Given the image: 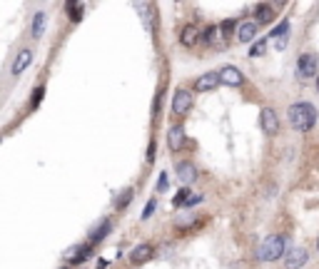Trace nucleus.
<instances>
[{"label":"nucleus","mask_w":319,"mask_h":269,"mask_svg":"<svg viewBox=\"0 0 319 269\" xmlns=\"http://www.w3.org/2000/svg\"><path fill=\"white\" fill-rule=\"evenodd\" d=\"M42 95H45V90H42V88H38V90L33 92V100H30V108H38V105H40V102H42Z\"/></svg>","instance_id":"obj_26"},{"label":"nucleus","mask_w":319,"mask_h":269,"mask_svg":"<svg viewBox=\"0 0 319 269\" xmlns=\"http://www.w3.org/2000/svg\"><path fill=\"white\" fill-rule=\"evenodd\" d=\"M68 10H70V18H73V23H77V20H82V5H80V3H68Z\"/></svg>","instance_id":"obj_22"},{"label":"nucleus","mask_w":319,"mask_h":269,"mask_svg":"<svg viewBox=\"0 0 319 269\" xmlns=\"http://www.w3.org/2000/svg\"><path fill=\"white\" fill-rule=\"evenodd\" d=\"M165 187H167V177L160 175V179H157V190H165Z\"/></svg>","instance_id":"obj_31"},{"label":"nucleus","mask_w":319,"mask_h":269,"mask_svg":"<svg viewBox=\"0 0 319 269\" xmlns=\"http://www.w3.org/2000/svg\"><path fill=\"white\" fill-rule=\"evenodd\" d=\"M195 219H197L195 215H185V217H177V224H180V227H187V224H192Z\"/></svg>","instance_id":"obj_28"},{"label":"nucleus","mask_w":319,"mask_h":269,"mask_svg":"<svg viewBox=\"0 0 319 269\" xmlns=\"http://www.w3.org/2000/svg\"><path fill=\"white\" fill-rule=\"evenodd\" d=\"M152 254H155V252H152V247H150V244H137L135 250L130 252V262H132V264H145Z\"/></svg>","instance_id":"obj_14"},{"label":"nucleus","mask_w":319,"mask_h":269,"mask_svg":"<svg viewBox=\"0 0 319 269\" xmlns=\"http://www.w3.org/2000/svg\"><path fill=\"white\" fill-rule=\"evenodd\" d=\"M289 117V125L297 132H309L317 125V110L312 102H294V105L287 110Z\"/></svg>","instance_id":"obj_1"},{"label":"nucleus","mask_w":319,"mask_h":269,"mask_svg":"<svg viewBox=\"0 0 319 269\" xmlns=\"http://www.w3.org/2000/svg\"><path fill=\"white\" fill-rule=\"evenodd\" d=\"M113 230V222L108 219V217H105L100 224H95L93 227V232H90V242H97V239H105V237H108V232Z\"/></svg>","instance_id":"obj_18"},{"label":"nucleus","mask_w":319,"mask_h":269,"mask_svg":"<svg viewBox=\"0 0 319 269\" xmlns=\"http://www.w3.org/2000/svg\"><path fill=\"white\" fill-rule=\"evenodd\" d=\"M287 30H289V20H282V23H280L277 28H274L269 35H272V37H277V40H280V37L284 40V37H287Z\"/></svg>","instance_id":"obj_21"},{"label":"nucleus","mask_w":319,"mask_h":269,"mask_svg":"<svg viewBox=\"0 0 319 269\" xmlns=\"http://www.w3.org/2000/svg\"><path fill=\"white\" fill-rule=\"evenodd\" d=\"M317 72H319V57L314 53L300 55V60H297V77L309 80V77H317Z\"/></svg>","instance_id":"obj_3"},{"label":"nucleus","mask_w":319,"mask_h":269,"mask_svg":"<svg viewBox=\"0 0 319 269\" xmlns=\"http://www.w3.org/2000/svg\"><path fill=\"white\" fill-rule=\"evenodd\" d=\"M232 28H235V20H227V23L222 25V30H232Z\"/></svg>","instance_id":"obj_32"},{"label":"nucleus","mask_w":319,"mask_h":269,"mask_svg":"<svg viewBox=\"0 0 319 269\" xmlns=\"http://www.w3.org/2000/svg\"><path fill=\"white\" fill-rule=\"evenodd\" d=\"M175 172H177V179L182 184H192L197 179V170H195L192 162H177L175 164Z\"/></svg>","instance_id":"obj_9"},{"label":"nucleus","mask_w":319,"mask_h":269,"mask_svg":"<svg viewBox=\"0 0 319 269\" xmlns=\"http://www.w3.org/2000/svg\"><path fill=\"white\" fill-rule=\"evenodd\" d=\"M200 37H202V33H200L197 25H185L182 33H180V43H182L185 48H195V45L200 43Z\"/></svg>","instance_id":"obj_11"},{"label":"nucleus","mask_w":319,"mask_h":269,"mask_svg":"<svg viewBox=\"0 0 319 269\" xmlns=\"http://www.w3.org/2000/svg\"><path fill=\"white\" fill-rule=\"evenodd\" d=\"M257 30H260V23H257V20H244V23H240V25H237L235 35H237L240 43H249V40H254Z\"/></svg>","instance_id":"obj_8"},{"label":"nucleus","mask_w":319,"mask_h":269,"mask_svg":"<svg viewBox=\"0 0 319 269\" xmlns=\"http://www.w3.org/2000/svg\"><path fill=\"white\" fill-rule=\"evenodd\" d=\"M155 160V142H150V150H147V162Z\"/></svg>","instance_id":"obj_30"},{"label":"nucleus","mask_w":319,"mask_h":269,"mask_svg":"<svg viewBox=\"0 0 319 269\" xmlns=\"http://www.w3.org/2000/svg\"><path fill=\"white\" fill-rule=\"evenodd\" d=\"M254 20H257L260 25L262 23H272V20H274V8L269 3H260L257 10H254Z\"/></svg>","instance_id":"obj_17"},{"label":"nucleus","mask_w":319,"mask_h":269,"mask_svg":"<svg viewBox=\"0 0 319 269\" xmlns=\"http://www.w3.org/2000/svg\"><path fill=\"white\" fill-rule=\"evenodd\" d=\"M317 247H319V239H317Z\"/></svg>","instance_id":"obj_34"},{"label":"nucleus","mask_w":319,"mask_h":269,"mask_svg":"<svg viewBox=\"0 0 319 269\" xmlns=\"http://www.w3.org/2000/svg\"><path fill=\"white\" fill-rule=\"evenodd\" d=\"M317 90H319V77H317Z\"/></svg>","instance_id":"obj_33"},{"label":"nucleus","mask_w":319,"mask_h":269,"mask_svg":"<svg viewBox=\"0 0 319 269\" xmlns=\"http://www.w3.org/2000/svg\"><path fill=\"white\" fill-rule=\"evenodd\" d=\"M167 144H169V150H172V152H180V150L185 147V130H182L180 125L169 127V132H167Z\"/></svg>","instance_id":"obj_13"},{"label":"nucleus","mask_w":319,"mask_h":269,"mask_svg":"<svg viewBox=\"0 0 319 269\" xmlns=\"http://www.w3.org/2000/svg\"><path fill=\"white\" fill-rule=\"evenodd\" d=\"M264 50H267V40H260V43L252 45L249 55H252V57H260V55H264Z\"/></svg>","instance_id":"obj_24"},{"label":"nucleus","mask_w":319,"mask_h":269,"mask_svg":"<svg viewBox=\"0 0 319 269\" xmlns=\"http://www.w3.org/2000/svg\"><path fill=\"white\" fill-rule=\"evenodd\" d=\"M307 262H309V252L302 250V247H294L284 257V269H302Z\"/></svg>","instance_id":"obj_5"},{"label":"nucleus","mask_w":319,"mask_h":269,"mask_svg":"<svg viewBox=\"0 0 319 269\" xmlns=\"http://www.w3.org/2000/svg\"><path fill=\"white\" fill-rule=\"evenodd\" d=\"M189 197H192V195H189V190H180V195H175V199H172V204H175V207H185Z\"/></svg>","instance_id":"obj_23"},{"label":"nucleus","mask_w":319,"mask_h":269,"mask_svg":"<svg viewBox=\"0 0 319 269\" xmlns=\"http://www.w3.org/2000/svg\"><path fill=\"white\" fill-rule=\"evenodd\" d=\"M30 63H33V50H28V48H25V50H20V53H18V57L13 60V68H10V72H13V75L25 72Z\"/></svg>","instance_id":"obj_12"},{"label":"nucleus","mask_w":319,"mask_h":269,"mask_svg":"<svg viewBox=\"0 0 319 269\" xmlns=\"http://www.w3.org/2000/svg\"><path fill=\"white\" fill-rule=\"evenodd\" d=\"M189 110H192V92L177 90L175 97H172V112L175 115H187Z\"/></svg>","instance_id":"obj_6"},{"label":"nucleus","mask_w":319,"mask_h":269,"mask_svg":"<svg viewBox=\"0 0 319 269\" xmlns=\"http://www.w3.org/2000/svg\"><path fill=\"white\" fill-rule=\"evenodd\" d=\"M155 207H157V199H150L145 204V212H142V219H150L152 217V212H155Z\"/></svg>","instance_id":"obj_25"},{"label":"nucleus","mask_w":319,"mask_h":269,"mask_svg":"<svg viewBox=\"0 0 319 269\" xmlns=\"http://www.w3.org/2000/svg\"><path fill=\"white\" fill-rule=\"evenodd\" d=\"M88 254H90L88 244H75L65 252V262H82V259H88Z\"/></svg>","instance_id":"obj_15"},{"label":"nucleus","mask_w":319,"mask_h":269,"mask_svg":"<svg viewBox=\"0 0 319 269\" xmlns=\"http://www.w3.org/2000/svg\"><path fill=\"white\" fill-rule=\"evenodd\" d=\"M130 199H132V190H125V195L117 199V207L122 210V207H127V202H130Z\"/></svg>","instance_id":"obj_27"},{"label":"nucleus","mask_w":319,"mask_h":269,"mask_svg":"<svg viewBox=\"0 0 319 269\" xmlns=\"http://www.w3.org/2000/svg\"><path fill=\"white\" fill-rule=\"evenodd\" d=\"M220 80H222V85H229V88H240L242 85V72L237 68H232V65H225L220 70Z\"/></svg>","instance_id":"obj_10"},{"label":"nucleus","mask_w":319,"mask_h":269,"mask_svg":"<svg viewBox=\"0 0 319 269\" xmlns=\"http://www.w3.org/2000/svg\"><path fill=\"white\" fill-rule=\"evenodd\" d=\"M220 72H215V70H209V72H202L200 77H197V82H195V90L197 92H209V90H215L217 85H220Z\"/></svg>","instance_id":"obj_7"},{"label":"nucleus","mask_w":319,"mask_h":269,"mask_svg":"<svg viewBox=\"0 0 319 269\" xmlns=\"http://www.w3.org/2000/svg\"><path fill=\"white\" fill-rule=\"evenodd\" d=\"M45 25H48V13H45V10L35 13V18H33V28H30L33 37H42V35H45Z\"/></svg>","instance_id":"obj_16"},{"label":"nucleus","mask_w":319,"mask_h":269,"mask_svg":"<svg viewBox=\"0 0 319 269\" xmlns=\"http://www.w3.org/2000/svg\"><path fill=\"white\" fill-rule=\"evenodd\" d=\"M284 237L282 234H269L264 237V242L260 244V250H257V259L260 262H274V259H280L284 254Z\"/></svg>","instance_id":"obj_2"},{"label":"nucleus","mask_w":319,"mask_h":269,"mask_svg":"<svg viewBox=\"0 0 319 269\" xmlns=\"http://www.w3.org/2000/svg\"><path fill=\"white\" fill-rule=\"evenodd\" d=\"M62 269H68V267H62Z\"/></svg>","instance_id":"obj_35"},{"label":"nucleus","mask_w":319,"mask_h":269,"mask_svg":"<svg viewBox=\"0 0 319 269\" xmlns=\"http://www.w3.org/2000/svg\"><path fill=\"white\" fill-rule=\"evenodd\" d=\"M200 202H202V195H197V192H195L192 197L187 199V204H185V207H195V204H200Z\"/></svg>","instance_id":"obj_29"},{"label":"nucleus","mask_w":319,"mask_h":269,"mask_svg":"<svg viewBox=\"0 0 319 269\" xmlns=\"http://www.w3.org/2000/svg\"><path fill=\"white\" fill-rule=\"evenodd\" d=\"M140 15H142V23H145V30L147 33H155V23H152V8L147 5V3H140L137 5Z\"/></svg>","instance_id":"obj_19"},{"label":"nucleus","mask_w":319,"mask_h":269,"mask_svg":"<svg viewBox=\"0 0 319 269\" xmlns=\"http://www.w3.org/2000/svg\"><path fill=\"white\" fill-rule=\"evenodd\" d=\"M205 40H207L209 45H217L220 40H222V28H217V25H215V28H209V30L205 33Z\"/></svg>","instance_id":"obj_20"},{"label":"nucleus","mask_w":319,"mask_h":269,"mask_svg":"<svg viewBox=\"0 0 319 269\" xmlns=\"http://www.w3.org/2000/svg\"><path fill=\"white\" fill-rule=\"evenodd\" d=\"M260 125H262V132L264 135H277L280 132V117L272 108H264L260 112Z\"/></svg>","instance_id":"obj_4"}]
</instances>
